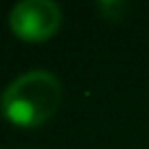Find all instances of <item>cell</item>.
Returning <instances> with one entry per match:
<instances>
[{
    "mask_svg": "<svg viewBox=\"0 0 149 149\" xmlns=\"http://www.w3.org/2000/svg\"><path fill=\"white\" fill-rule=\"evenodd\" d=\"M61 103V84L46 70L22 74L2 94V114L18 127L46 123Z\"/></svg>",
    "mask_w": 149,
    "mask_h": 149,
    "instance_id": "1",
    "label": "cell"
},
{
    "mask_svg": "<svg viewBox=\"0 0 149 149\" xmlns=\"http://www.w3.org/2000/svg\"><path fill=\"white\" fill-rule=\"evenodd\" d=\"M9 24L20 40L44 42L57 33L61 24V11L51 0H24L13 7Z\"/></svg>",
    "mask_w": 149,
    "mask_h": 149,
    "instance_id": "2",
    "label": "cell"
}]
</instances>
